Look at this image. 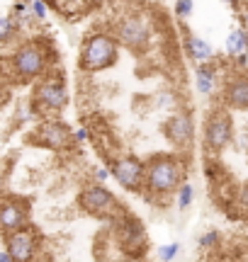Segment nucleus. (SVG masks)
Here are the masks:
<instances>
[{"label": "nucleus", "instance_id": "nucleus-13", "mask_svg": "<svg viewBox=\"0 0 248 262\" xmlns=\"http://www.w3.org/2000/svg\"><path fill=\"white\" fill-rule=\"evenodd\" d=\"M163 131H166V136L173 146L185 148V146H190L192 136H195V124H192V117L188 112H175L173 117L166 119Z\"/></svg>", "mask_w": 248, "mask_h": 262}, {"label": "nucleus", "instance_id": "nucleus-6", "mask_svg": "<svg viewBox=\"0 0 248 262\" xmlns=\"http://www.w3.org/2000/svg\"><path fill=\"white\" fill-rule=\"evenodd\" d=\"M234 139V122H231L229 112L224 110H214L210 112L207 122H204V146L212 153H219L231 143Z\"/></svg>", "mask_w": 248, "mask_h": 262}, {"label": "nucleus", "instance_id": "nucleus-7", "mask_svg": "<svg viewBox=\"0 0 248 262\" xmlns=\"http://www.w3.org/2000/svg\"><path fill=\"white\" fill-rule=\"evenodd\" d=\"M149 37L151 32L146 27V22L136 15H129V17H122L115 25V39L117 44L132 49V51H143L146 44H149Z\"/></svg>", "mask_w": 248, "mask_h": 262}, {"label": "nucleus", "instance_id": "nucleus-30", "mask_svg": "<svg viewBox=\"0 0 248 262\" xmlns=\"http://www.w3.org/2000/svg\"><path fill=\"white\" fill-rule=\"evenodd\" d=\"M243 44H246V49H248V29H243Z\"/></svg>", "mask_w": 248, "mask_h": 262}, {"label": "nucleus", "instance_id": "nucleus-19", "mask_svg": "<svg viewBox=\"0 0 248 262\" xmlns=\"http://www.w3.org/2000/svg\"><path fill=\"white\" fill-rule=\"evenodd\" d=\"M12 34H15V22L10 17H5V15H0V44L12 39Z\"/></svg>", "mask_w": 248, "mask_h": 262}, {"label": "nucleus", "instance_id": "nucleus-32", "mask_svg": "<svg viewBox=\"0 0 248 262\" xmlns=\"http://www.w3.org/2000/svg\"><path fill=\"white\" fill-rule=\"evenodd\" d=\"M47 5H54V8H56V5H58V0H47Z\"/></svg>", "mask_w": 248, "mask_h": 262}, {"label": "nucleus", "instance_id": "nucleus-1", "mask_svg": "<svg viewBox=\"0 0 248 262\" xmlns=\"http://www.w3.org/2000/svg\"><path fill=\"white\" fill-rule=\"evenodd\" d=\"M185 180V160L180 156H153L146 163V172H143V187L149 189V194L163 196L171 194L180 187Z\"/></svg>", "mask_w": 248, "mask_h": 262}, {"label": "nucleus", "instance_id": "nucleus-9", "mask_svg": "<svg viewBox=\"0 0 248 262\" xmlns=\"http://www.w3.org/2000/svg\"><path fill=\"white\" fill-rule=\"evenodd\" d=\"M143 172H146V163H141L134 156H122L112 163V178L127 192H136L143 187Z\"/></svg>", "mask_w": 248, "mask_h": 262}, {"label": "nucleus", "instance_id": "nucleus-18", "mask_svg": "<svg viewBox=\"0 0 248 262\" xmlns=\"http://www.w3.org/2000/svg\"><path fill=\"white\" fill-rule=\"evenodd\" d=\"M175 192H178V196H175V202H178V209H180V211L190 209L192 199H195V187H192V185H188V182H180V187L175 189Z\"/></svg>", "mask_w": 248, "mask_h": 262}, {"label": "nucleus", "instance_id": "nucleus-14", "mask_svg": "<svg viewBox=\"0 0 248 262\" xmlns=\"http://www.w3.org/2000/svg\"><path fill=\"white\" fill-rule=\"evenodd\" d=\"M224 102L229 110H248V75H234L226 83Z\"/></svg>", "mask_w": 248, "mask_h": 262}, {"label": "nucleus", "instance_id": "nucleus-29", "mask_svg": "<svg viewBox=\"0 0 248 262\" xmlns=\"http://www.w3.org/2000/svg\"><path fill=\"white\" fill-rule=\"evenodd\" d=\"M5 97H8V95H5V90L0 88V107H3V102H5Z\"/></svg>", "mask_w": 248, "mask_h": 262}, {"label": "nucleus", "instance_id": "nucleus-12", "mask_svg": "<svg viewBox=\"0 0 248 262\" xmlns=\"http://www.w3.org/2000/svg\"><path fill=\"white\" fill-rule=\"evenodd\" d=\"M71 139H73L71 129H68L66 124L54 122V119L42 122L37 129H34V143L44 146V148H51V150L68 148V146H71Z\"/></svg>", "mask_w": 248, "mask_h": 262}, {"label": "nucleus", "instance_id": "nucleus-25", "mask_svg": "<svg viewBox=\"0 0 248 262\" xmlns=\"http://www.w3.org/2000/svg\"><path fill=\"white\" fill-rule=\"evenodd\" d=\"M73 139H76V141H86V139H88V131H86V129L73 131Z\"/></svg>", "mask_w": 248, "mask_h": 262}, {"label": "nucleus", "instance_id": "nucleus-31", "mask_svg": "<svg viewBox=\"0 0 248 262\" xmlns=\"http://www.w3.org/2000/svg\"><path fill=\"white\" fill-rule=\"evenodd\" d=\"M90 3H95V5H105V3H110V0H90Z\"/></svg>", "mask_w": 248, "mask_h": 262}, {"label": "nucleus", "instance_id": "nucleus-22", "mask_svg": "<svg viewBox=\"0 0 248 262\" xmlns=\"http://www.w3.org/2000/svg\"><path fill=\"white\" fill-rule=\"evenodd\" d=\"M192 10H195V3H192V0H175V15L180 19L190 17Z\"/></svg>", "mask_w": 248, "mask_h": 262}, {"label": "nucleus", "instance_id": "nucleus-8", "mask_svg": "<svg viewBox=\"0 0 248 262\" xmlns=\"http://www.w3.org/2000/svg\"><path fill=\"white\" fill-rule=\"evenodd\" d=\"M5 248L8 253L12 255V260L17 262H27L34 257V253L39 250V241H37V231L32 226H22V228H15L5 233Z\"/></svg>", "mask_w": 248, "mask_h": 262}, {"label": "nucleus", "instance_id": "nucleus-21", "mask_svg": "<svg viewBox=\"0 0 248 262\" xmlns=\"http://www.w3.org/2000/svg\"><path fill=\"white\" fill-rule=\"evenodd\" d=\"M180 253V243H168V245H161L158 248V257L161 260H175Z\"/></svg>", "mask_w": 248, "mask_h": 262}, {"label": "nucleus", "instance_id": "nucleus-5", "mask_svg": "<svg viewBox=\"0 0 248 262\" xmlns=\"http://www.w3.org/2000/svg\"><path fill=\"white\" fill-rule=\"evenodd\" d=\"M117 243L122 245L124 253H129L132 257H141L146 245H149V235L143 231L141 221H136L134 216H117Z\"/></svg>", "mask_w": 248, "mask_h": 262}, {"label": "nucleus", "instance_id": "nucleus-20", "mask_svg": "<svg viewBox=\"0 0 248 262\" xmlns=\"http://www.w3.org/2000/svg\"><path fill=\"white\" fill-rule=\"evenodd\" d=\"M217 243H219V231H214V228L200 235V248L202 250H212V248H217Z\"/></svg>", "mask_w": 248, "mask_h": 262}, {"label": "nucleus", "instance_id": "nucleus-28", "mask_svg": "<svg viewBox=\"0 0 248 262\" xmlns=\"http://www.w3.org/2000/svg\"><path fill=\"white\" fill-rule=\"evenodd\" d=\"M221 3H226V5H231V8H239V0H221Z\"/></svg>", "mask_w": 248, "mask_h": 262}, {"label": "nucleus", "instance_id": "nucleus-23", "mask_svg": "<svg viewBox=\"0 0 248 262\" xmlns=\"http://www.w3.org/2000/svg\"><path fill=\"white\" fill-rule=\"evenodd\" d=\"M29 8H32V15L37 19L47 17V0H29Z\"/></svg>", "mask_w": 248, "mask_h": 262}, {"label": "nucleus", "instance_id": "nucleus-4", "mask_svg": "<svg viewBox=\"0 0 248 262\" xmlns=\"http://www.w3.org/2000/svg\"><path fill=\"white\" fill-rule=\"evenodd\" d=\"M47 68V51L39 41H27L12 54V71L19 80H34Z\"/></svg>", "mask_w": 248, "mask_h": 262}, {"label": "nucleus", "instance_id": "nucleus-2", "mask_svg": "<svg viewBox=\"0 0 248 262\" xmlns=\"http://www.w3.org/2000/svg\"><path fill=\"white\" fill-rule=\"evenodd\" d=\"M117 61V39L110 34H90L80 47V58L78 68L86 73H97L105 71Z\"/></svg>", "mask_w": 248, "mask_h": 262}, {"label": "nucleus", "instance_id": "nucleus-26", "mask_svg": "<svg viewBox=\"0 0 248 262\" xmlns=\"http://www.w3.org/2000/svg\"><path fill=\"white\" fill-rule=\"evenodd\" d=\"M239 199H241V204L248 209V187H243V189L239 192Z\"/></svg>", "mask_w": 248, "mask_h": 262}, {"label": "nucleus", "instance_id": "nucleus-27", "mask_svg": "<svg viewBox=\"0 0 248 262\" xmlns=\"http://www.w3.org/2000/svg\"><path fill=\"white\" fill-rule=\"evenodd\" d=\"M12 260V255L8 253V248H5V250H0V262H10Z\"/></svg>", "mask_w": 248, "mask_h": 262}, {"label": "nucleus", "instance_id": "nucleus-3", "mask_svg": "<svg viewBox=\"0 0 248 262\" xmlns=\"http://www.w3.org/2000/svg\"><path fill=\"white\" fill-rule=\"evenodd\" d=\"M78 204L86 214H93L97 219H112L122 216V204L115 199V194L105 187V185H90L78 194Z\"/></svg>", "mask_w": 248, "mask_h": 262}, {"label": "nucleus", "instance_id": "nucleus-17", "mask_svg": "<svg viewBox=\"0 0 248 262\" xmlns=\"http://www.w3.org/2000/svg\"><path fill=\"white\" fill-rule=\"evenodd\" d=\"M248 49L243 44V29H234L229 37H226V54L231 58H239L241 54H246Z\"/></svg>", "mask_w": 248, "mask_h": 262}, {"label": "nucleus", "instance_id": "nucleus-11", "mask_svg": "<svg viewBox=\"0 0 248 262\" xmlns=\"http://www.w3.org/2000/svg\"><path fill=\"white\" fill-rule=\"evenodd\" d=\"M29 224V206L19 196H3L0 199V233L5 235L15 228Z\"/></svg>", "mask_w": 248, "mask_h": 262}, {"label": "nucleus", "instance_id": "nucleus-10", "mask_svg": "<svg viewBox=\"0 0 248 262\" xmlns=\"http://www.w3.org/2000/svg\"><path fill=\"white\" fill-rule=\"evenodd\" d=\"M34 102H37V107L51 110V112L64 110L68 104V90H66V85H64V80L61 78H47V80H42L34 88Z\"/></svg>", "mask_w": 248, "mask_h": 262}, {"label": "nucleus", "instance_id": "nucleus-16", "mask_svg": "<svg viewBox=\"0 0 248 262\" xmlns=\"http://www.w3.org/2000/svg\"><path fill=\"white\" fill-rule=\"evenodd\" d=\"M195 88H197L200 95L214 93V88H217V71H214V66H210V61L197 66V71H195Z\"/></svg>", "mask_w": 248, "mask_h": 262}, {"label": "nucleus", "instance_id": "nucleus-15", "mask_svg": "<svg viewBox=\"0 0 248 262\" xmlns=\"http://www.w3.org/2000/svg\"><path fill=\"white\" fill-rule=\"evenodd\" d=\"M185 54L192 58V61H197V63H204V61H212L214 58V49H212L210 41H204L202 37H190L185 39Z\"/></svg>", "mask_w": 248, "mask_h": 262}, {"label": "nucleus", "instance_id": "nucleus-24", "mask_svg": "<svg viewBox=\"0 0 248 262\" xmlns=\"http://www.w3.org/2000/svg\"><path fill=\"white\" fill-rule=\"evenodd\" d=\"M107 178H110V172H107L105 168H97L95 170V180H97V182H105Z\"/></svg>", "mask_w": 248, "mask_h": 262}]
</instances>
